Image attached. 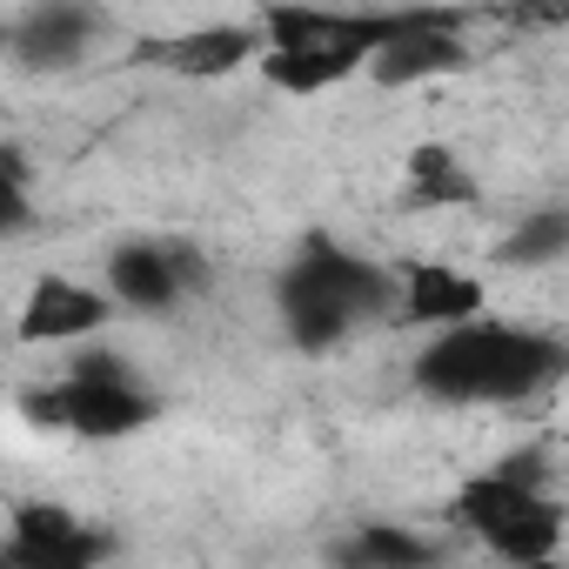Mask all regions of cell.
Returning a JSON list of instances; mask_svg holds the SVG:
<instances>
[{"label":"cell","instance_id":"15","mask_svg":"<svg viewBox=\"0 0 569 569\" xmlns=\"http://www.w3.org/2000/svg\"><path fill=\"white\" fill-rule=\"evenodd\" d=\"M409 201L416 208H462V201H476V174L456 161V148L422 141V148H409Z\"/></svg>","mask_w":569,"mask_h":569},{"label":"cell","instance_id":"7","mask_svg":"<svg viewBox=\"0 0 569 569\" xmlns=\"http://www.w3.org/2000/svg\"><path fill=\"white\" fill-rule=\"evenodd\" d=\"M482 316V281L456 274L449 261H409L402 274V322H436L442 336Z\"/></svg>","mask_w":569,"mask_h":569},{"label":"cell","instance_id":"9","mask_svg":"<svg viewBox=\"0 0 569 569\" xmlns=\"http://www.w3.org/2000/svg\"><path fill=\"white\" fill-rule=\"evenodd\" d=\"M101 322H108V296L81 289L68 274H48L21 309V342H74V336H94Z\"/></svg>","mask_w":569,"mask_h":569},{"label":"cell","instance_id":"6","mask_svg":"<svg viewBox=\"0 0 569 569\" xmlns=\"http://www.w3.org/2000/svg\"><path fill=\"white\" fill-rule=\"evenodd\" d=\"M542 476H549V456H542V449H516L509 462L469 476V482L456 489L449 516H456L469 536H489V529H502L516 509H529V502L542 496Z\"/></svg>","mask_w":569,"mask_h":569},{"label":"cell","instance_id":"13","mask_svg":"<svg viewBox=\"0 0 569 569\" xmlns=\"http://www.w3.org/2000/svg\"><path fill=\"white\" fill-rule=\"evenodd\" d=\"M336 569H436V542H422L396 522H369L336 542Z\"/></svg>","mask_w":569,"mask_h":569},{"label":"cell","instance_id":"11","mask_svg":"<svg viewBox=\"0 0 569 569\" xmlns=\"http://www.w3.org/2000/svg\"><path fill=\"white\" fill-rule=\"evenodd\" d=\"M362 61H369V54H362L356 41H329V48H302V54H261V74H268V88H281V94H322V88L349 81Z\"/></svg>","mask_w":569,"mask_h":569},{"label":"cell","instance_id":"1","mask_svg":"<svg viewBox=\"0 0 569 569\" xmlns=\"http://www.w3.org/2000/svg\"><path fill=\"white\" fill-rule=\"evenodd\" d=\"M562 376H569V342L509 322H462L436 336L416 362V382L436 402H522Z\"/></svg>","mask_w":569,"mask_h":569},{"label":"cell","instance_id":"10","mask_svg":"<svg viewBox=\"0 0 569 569\" xmlns=\"http://www.w3.org/2000/svg\"><path fill=\"white\" fill-rule=\"evenodd\" d=\"M369 68H376L382 88H409V81L469 68V48H462V28H422V34H402L396 48H382Z\"/></svg>","mask_w":569,"mask_h":569},{"label":"cell","instance_id":"12","mask_svg":"<svg viewBox=\"0 0 569 569\" xmlns=\"http://www.w3.org/2000/svg\"><path fill=\"white\" fill-rule=\"evenodd\" d=\"M254 48H261V34H254V28H194V34H181V41L154 48V61H168V68H174V74H188V81H208V74H234Z\"/></svg>","mask_w":569,"mask_h":569},{"label":"cell","instance_id":"3","mask_svg":"<svg viewBox=\"0 0 569 569\" xmlns=\"http://www.w3.org/2000/svg\"><path fill=\"white\" fill-rule=\"evenodd\" d=\"M21 409L41 429H68V436H134L141 422H154V396L134 382V369L121 356H81L68 369V382L21 396Z\"/></svg>","mask_w":569,"mask_h":569},{"label":"cell","instance_id":"16","mask_svg":"<svg viewBox=\"0 0 569 569\" xmlns=\"http://www.w3.org/2000/svg\"><path fill=\"white\" fill-rule=\"evenodd\" d=\"M556 254H569V208H542V214H529L509 241H502V261H516V268H542V261H556Z\"/></svg>","mask_w":569,"mask_h":569},{"label":"cell","instance_id":"4","mask_svg":"<svg viewBox=\"0 0 569 569\" xmlns=\"http://www.w3.org/2000/svg\"><path fill=\"white\" fill-rule=\"evenodd\" d=\"M108 549H114L108 529L74 522L54 502H21L14 509V536H8V549H0V569H94Z\"/></svg>","mask_w":569,"mask_h":569},{"label":"cell","instance_id":"2","mask_svg":"<svg viewBox=\"0 0 569 569\" xmlns=\"http://www.w3.org/2000/svg\"><path fill=\"white\" fill-rule=\"evenodd\" d=\"M281 322H289V342L302 356H322L336 342H349V329L382 322L389 309H402V289L389 281V268L336 248L329 234H316L302 248V261L281 274Z\"/></svg>","mask_w":569,"mask_h":569},{"label":"cell","instance_id":"8","mask_svg":"<svg viewBox=\"0 0 569 569\" xmlns=\"http://www.w3.org/2000/svg\"><path fill=\"white\" fill-rule=\"evenodd\" d=\"M94 34L101 14L88 8H28L21 21H8V48L21 54V68H74Z\"/></svg>","mask_w":569,"mask_h":569},{"label":"cell","instance_id":"14","mask_svg":"<svg viewBox=\"0 0 569 569\" xmlns=\"http://www.w3.org/2000/svg\"><path fill=\"white\" fill-rule=\"evenodd\" d=\"M482 542H489V549H496V556H502L509 569L549 562V556H556V542H562V509H556L549 496H536L529 509H516V516H509L502 529H489Z\"/></svg>","mask_w":569,"mask_h":569},{"label":"cell","instance_id":"5","mask_svg":"<svg viewBox=\"0 0 569 569\" xmlns=\"http://www.w3.org/2000/svg\"><path fill=\"white\" fill-rule=\"evenodd\" d=\"M194 281H208V268L194 248H174V241H128L108 254V296L148 316L174 309L181 289H194Z\"/></svg>","mask_w":569,"mask_h":569},{"label":"cell","instance_id":"17","mask_svg":"<svg viewBox=\"0 0 569 569\" xmlns=\"http://www.w3.org/2000/svg\"><path fill=\"white\" fill-rule=\"evenodd\" d=\"M34 228V208H28V188H8V234H28Z\"/></svg>","mask_w":569,"mask_h":569},{"label":"cell","instance_id":"18","mask_svg":"<svg viewBox=\"0 0 569 569\" xmlns=\"http://www.w3.org/2000/svg\"><path fill=\"white\" fill-rule=\"evenodd\" d=\"M529 569H569V562H562V556H549V562H529Z\"/></svg>","mask_w":569,"mask_h":569}]
</instances>
